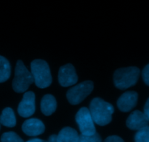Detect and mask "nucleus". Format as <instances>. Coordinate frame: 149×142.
<instances>
[{
    "mask_svg": "<svg viewBox=\"0 0 149 142\" xmlns=\"http://www.w3.org/2000/svg\"><path fill=\"white\" fill-rule=\"evenodd\" d=\"M89 110L94 122L100 126H104L111 121L114 108L103 99L95 98L90 103Z\"/></svg>",
    "mask_w": 149,
    "mask_h": 142,
    "instance_id": "obj_1",
    "label": "nucleus"
},
{
    "mask_svg": "<svg viewBox=\"0 0 149 142\" xmlns=\"http://www.w3.org/2000/svg\"><path fill=\"white\" fill-rule=\"evenodd\" d=\"M31 73L33 80L39 88L49 87L52 83V76L49 65L45 61L41 59L34 60L31 64Z\"/></svg>",
    "mask_w": 149,
    "mask_h": 142,
    "instance_id": "obj_2",
    "label": "nucleus"
},
{
    "mask_svg": "<svg viewBox=\"0 0 149 142\" xmlns=\"http://www.w3.org/2000/svg\"><path fill=\"white\" fill-rule=\"evenodd\" d=\"M140 73L139 69L135 66L119 69L113 74L115 86L121 90H125L135 85L139 78Z\"/></svg>",
    "mask_w": 149,
    "mask_h": 142,
    "instance_id": "obj_3",
    "label": "nucleus"
},
{
    "mask_svg": "<svg viewBox=\"0 0 149 142\" xmlns=\"http://www.w3.org/2000/svg\"><path fill=\"white\" fill-rule=\"evenodd\" d=\"M33 82L31 73L25 66L23 61H17L15 70V77L13 80V90L16 93H24Z\"/></svg>",
    "mask_w": 149,
    "mask_h": 142,
    "instance_id": "obj_4",
    "label": "nucleus"
},
{
    "mask_svg": "<svg viewBox=\"0 0 149 142\" xmlns=\"http://www.w3.org/2000/svg\"><path fill=\"white\" fill-rule=\"evenodd\" d=\"M93 90V83L92 81H84L80 84L71 87L67 91L66 97L69 103L77 105L81 103Z\"/></svg>",
    "mask_w": 149,
    "mask_h": 142,
    "instance_id": "obj_5",
    "label": "nucleus"
},
{
    "mask_svg": "<svg viewBox=\"0 0 149 142\" xmlns=\"http://www.w3.org/2000/svg\"><path fill=\"white\" fill-rule=\"evenodd\" d=\"M75 119L82 135L92 136L95 134L96 130L94 121L90 115V110L87 108H81L76 115Z\"/></svg>",
    "mask_w": 149,
    "mask_h": 142,
    "instance_id": "obj_6",
    "label": "nucleus"
},
{
    "mask_svg": "<svg viewBox=\"0 0 149 142\" xmlns=\"http://www.w3.org/2000/svg\"><path fill=\"white\" fill-rule=\"evenodd\" d=\"M78 77L73 65L68 64L60 68L58 72V81L63 87H69L77 83Z\"/></svg>",
    "mask_w": 149,
    "mask_h": 142,
    "instance_id": "obj_7",
    "label": "nucleus"
},
{
    "mask_svg": "<svg viewBox=\"0 0 149 142\" xmlns=\"http://www.w3.org/2000/svg\"><path fill=\"white\" fill-rule=\"evenodd\" d=\"M17 112L23 118H29L35 112V94L31 91L24 93L23 99L19 104Z\"/></svg>",
    "mask_w": 149,
    "mask_h": 142,
    "instance_id": "obj_8",
    "label": "nucleus"
},
{
    "mask_svg": "<svg viewBox=\"0 0 149 142\" xmlns=\"http://www.w3.org/2000/svg\"><path fill=\"white\" fill-rule=\"evenodd\" d=\"M149 120L146 117L145 114L141 111H134L130 114L127 120V126L133 131H139L148 126Z\"/></svg>",
    "mask_w": 149,
    "mask_h": 142,
    "instance_id": "obj_9",
    "label": "nucleus"
},
{
    "mask_svg": "<svg viewBox=\"0 0 149 142\" xmlns=\"http://www.w3.org/2000/svg\"><path fill=\"white\" fill-rule=\"evenodd\" d=\"M138 98V93L135 91H127L123 93L117 101L118 108L122 112H130L136 106Z\"/></svg>",
    "mask_w": 149,
    "mask_h": 142,
    "instance_id": "obj_10",
    "label": "nucleus"
},
{
    "mask_svg": "<svg viewBox=\"0 0 149 142\" xmlns=\"http://www.w3.org/2000/svg\"><path fill=\"white\" fill-rule=\"evenodd\" d=\"M23 133L29 136H36L45 132V126L43 122L36 118L29 119L22 125Z\"/></svg>",
    "mask_w": 149,
    "mask_h": 142,
    "instance_id": "obj_11",
    "label": "nucleus"
},
{
    "mask_svg": "<svg viewBox=\"0 0 149 142\" xmlns=\"http://www.w3.org/2000/svg\"><path fill=\"white\" fill-rule=\"evenodd\" d=\"M57 108L55 97L50 94L45 95L41 101V110L45 115L49 116L53 114Z\"/></svg>",
    "mask_w": 149,
    "mask_h": 142,
    "instance_id": "obj_12",
    "label": "nucleus"
},
{
    "mask_svg": "<svg viewBox=\"0 0 149 142\" xmlns=\"http://www.w3.org/2000/svg\"><path fill=\"white\" fill-rule=\"evenodd\" d=\"M79 134L76 130L65 127L57 135V142H77Z\"/></svg>",
    "mask_w": 149,
    "mask_h": 142,
    "instance_id": "obj_13",
    "label": "nucleus"
},
{
    "mask_svg": "<svg viewBox=\"0 0 149 142\" xmlns=\"http://www.w3.org/2000/svg\"><path fill=\"white\" fill-rule=\"evenodd\" d=\"M0 123L9 128H13L16 125V118L11 108H5L0 116Z\"/></svg>",
    "mask_w": 149,
    "mask_h": 142,
    "instance_id": "obj_14",
    "label": "nucleus"
},
{
    "mask_svg": "<svg viewBox=\"0 0 149 142\" xmlns=\"http://www.w3.org/2000/svg\"><path fill=\"white\" fill-rule=\"evenodd\" d=\"M11 66L7 58L0 55V83L7 81L10 77Z\"/></svg>",
    "mask_w": 149,
    "mask_h": 142,
    "instance_id": "obj_15",
    "label": "nucleus"
},
{
    "mask_svg": "<svg viewBox=\"0 0 149 142\" xmlns=\"http://www.w3.org/2000/svg\"><path fill=\"white\" fill-rule=\"evenodd\" d=\"M135 142H149V125L139 130L135 136Z\"/></svg>",
    "mask_w": 149,
    "mask_h": 142,
    "instance_id": "obj_16",
    "label": "nucleus"
},
{
    "mask_svg": "<svg viewBox=\"0 0 149 142\" xmlns=\"http://www.w3.org/2000/svg\"><path fill=\"white\" fill-rule=\"evenodd\" d=\"M1 142H24L21 138L15 132H7L2 134Z\"/></svg>",
    "mask_w": 149,
    "mask_h": 142,
    "instance_id": "obj_17",
    "label": "nucleus"
},
{
    "mask_svg": "<svg viewBox=\"0 0 149 142\" xmlns=\"http://www.w3.org/2000/svg\"><path fill=\"white\" fill-rule=\"evenodd\" d=\"M77 142H102L100 135L97 133L92 136H85L81 134L79 136Z\"/></svg>",
    "mask_w": 149,
    "mask_h": 142,
    "instance_id": "obj_18",
    "label": "nucleus"
},
{
    "mask_svg": "<svg viewBox=\"0 0 149 142\" xmlns=\"http://www.w3.org/2000/svg\"><path fill=\"white\" fill-rule=\"evenodd\" d=\"M142 76L143 81L147 85L149 86V64L146 66L145 68L143 69L142 71Z\"/></svg>",
    "mask_w": 149,
    "mask_h": 142,
    "instance_id": "obj_19",
    "label": "nucleus"
},
{
    "mask_svg": "<svg viewBox=\"0 0 149 142\" xmlns=\"http://www.w3.org/2000/svg\"><path fill=\"white\" fill-rule=\"evenodd\" d=\"M104 142H125L122 138L117 136H111L108 137Z\"/></svg>",
    "mask_w": 149,
    "mask_h": 142,
    "instance_id": "obj_20",
    "label": "nucleus"
},
{
    "mask_svg": "<svg viewBox=\"0 0 149 142\" xmlns=\"http://www.w3.org/2000/svg\"><path fill=\"white\" fill-rule=\"evenodd\" d=\"M144 114H145L146 117L148 118V120H149V98L147 100L145 106H144Z\"/></svg>",
    "mask_w": 149,
    "mask_h": 142,
    "instance_id": "obj_21",
    "label": "nucleus"
},
{
    "mask_svg": "<svg viewBox=\"0 0 149 142\" xmlns=\"http://www.w3.org/2000/svg\"><path fill=\"white\" fill-rule=\"evenodd\" d=\"M48 142H57V135H52L49 137Z\"/></svg>",
    "mask_w": 149,
    "mask_h": 142,
    "instance_id": "obj_22",
    "label": "nucleus"
},
{
    "mask_svg": "<svg viewBox=\"0 0 149 142\" xmlns=\"http://www.w3.org/2000/svg\"><path fill=\"white\" fill-rule=\"evenodd\" d=\"M26 142H48V141H45V140H42V139H30Z\"/></svg>",
    "mask_w": 149,
    "mask_h": 142,
    "instance_id": "obj_23",
    "label": "nucleus"
}]
</instances>
